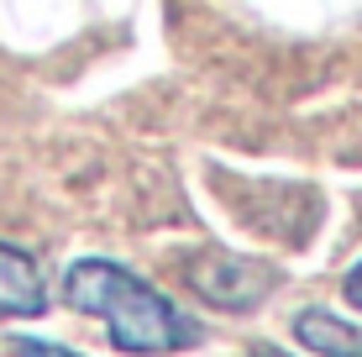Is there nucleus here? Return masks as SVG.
I'll use <instances>...</instances> for the list:
<instances>
[{
	"label": "nucleus",
	"mask_w": 362,
	"mask_h": 357,
	"mask_svg": "<svg viewBox=\"0 0 362 357\" xmlns=\"http://www.w3.org/2000/svg\"><path fill=\"white\" fill-rule=\"evenodd\" d=\"M64 300L79 315L105 321L116 352H132V357H163V352H179V347H194L199 341V321H189L168 294L142 284L132 268L105 263V257L69 263Z\"/></svg>",
	"instance_id": "1"
},
{
	"label": "nucleus",
	"mask_w": 362,
	"mask_h": 357,
	"mask_svg": "<svg viewBox=\"0 0 362 357\" xmlns=\"http://www.w3.org/2000/svg\"><path fill=\"white\" fill-rule=\"evenodd\" d=\"M279 279H284L279 268L257 263V257H236V252H199L184 268V284L216 310H252L279 289Z\"/></svg>",
	"instance_id": "2"
},
{
	"label": "nucleus",
	"mask_w": 362,
	"mask_h": 357,
	"mask_svg": "<svg viewBox=\"0 0 362 357\" xmlns=\"http://www.w3.org/2000/svg\"><path fill=\"white\" fill-rule=\"evenodd\" d=\"M47 310V284L32 252L0 242V321H37Z\"/></svg>",
	"instance_id": "3"
},
{
	"label": "nucleus",
	"mask_w": 362,
	"mask_h": 357,
	"mask_svg": "<svg viewBox=\"0 0 362 357\" xmlns=\"http://www.w3.org/2000/svg\"><path fill=\"white\" fill-rule=\"evenodd\" d=\"M294 336H299V347H310L320 357H362V331H352L346 321H336L326 310H299Z\"/></svg>",
	"instance_id": "4"
},
{
	"label": "nucleus",
	"mask_w": 362,
	"mask_h": 357,
	"mask_svg": "<svg viewBox=\"0 0 362 357\" xmlns=\"http://www.w3.org/2000/svg\"><path fill=\"white\" fill-rule=\"evenodd\" d=\"M11 352L16 357H79V352L58 347V341H37V336H11Z\"/></svg>",
	"instance_id": "5"
},
{
	"label": "nucleus",
	"mask_w": 362,
	"mask_h": 357,
	"mask_svg": "<svg viewBox=\"0 0 362 357\" xmlns=\"http://www.w3.org/2000/svg\"><path fill=\"white\" fill-rule=\"evenodd\" d=\"M341 294H346V305H357V310H362V263H357V268H346Z\"/></svg>",
	"instance_id": "6"
},
{
	"label": "nucleus",
	"mask_w": 362,
	"mask_h": 357,
	"mask_svg": "<svg viewBox=\"0 0 362 357\" xmlns=\"http://www.w3.org/2000/svg\"><path fill=\"white\" fill-rule=\"evenodd\" d=\"M252 357H284V352H273V347H257V352H252Z\"/></svg>",
	"instance_id": "7"
}]
</instances>
